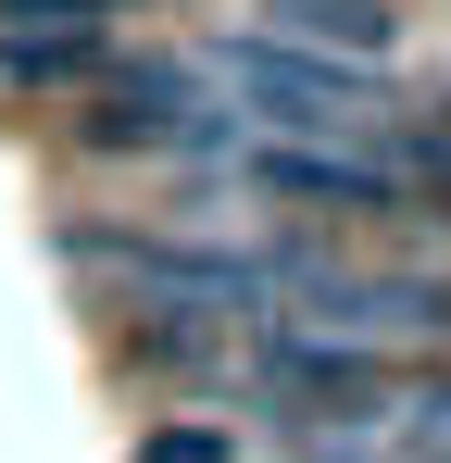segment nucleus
Here are the masks:
<instances>
[{"label":"nucleus","mask_w":451,"mask_h":463,"mask_svg":"<svg viewBox=\"0 0 451 463\" xmlns=\"http://www.w3.org/2000/svg\"><path fill=\"white\" fill-rule=\"evenodd\" d=\"M238 138H251V113L214 88L201 51L113 38V51L63 88V151H88V163H188V175H226Z\"/></svg>","instance_id":"1"},{"label":"nucleus","mask_w":451,"mask_h":463,"mask_svg":"<svg viewBox=\"0 0 451 463\" xmlns=\"http://www.w3.org/2000/svg\"><path fill=\"white\" fill-rule=\"evenodd\" d=\"M251 25H276L301 51H339V63H414V13L401 0H264Z\"/></svg>","instance_id":"2"},{"label":"nucleus","mask_w":451,"mask_h":463,"mask_svg":"<svg viewBox=\"0 0 451 463\" xmlns=\"http://www.w3.org/2000/svg\"><path fill=\"white\" fill-rule=\"evenodd\" d=\"M113 51V25H51V38H0V100H63Z\"/></svg>","instance_id":"3"},{"label":"nucleus","mask_w":451,"mask_h":463,"mask_svg":"<svg viewBox=\"0 0 451 463\" xmlns=\"http://www.w3.org/2000/svg\"><path fill=\"white\" fill-rule=\"evenodd\" d=\"M139 463H238V426L188 401V413H163V426H150V439H139Z\"/></svg>","instance_id":"4"},{"label":"nucleus","mask_w":451,"mask_h":463,"mask_svg":"<svg viewBox=\"0 0 451 463\" xmlns=\"http://www.w3.org/2000/svg\"><path fill=\"white\" fill-rule=\"evenodd\" d=\"M139 0H0V38H51V25H126Z\"/></svg>","instance_id":"5"}]
</instances>
